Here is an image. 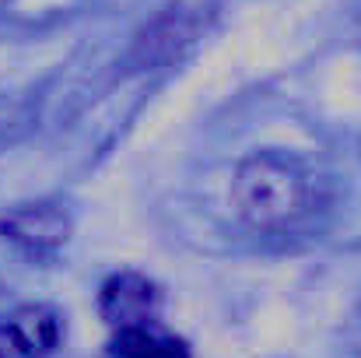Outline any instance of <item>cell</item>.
Returning a JSON list of instances; mask_svg holds the SVG:
<instances>
[{"label":"cell","mask_w":361,"mask_h":358,"mask_svg":"<svg viewBox=\"0 0 361 358\" xmlns=\"http://www.w3.org/2000/svg\"><path fill=\"white\" fill-rule=\"evenodd\" d=\"M232 201L245 225L259 232L295 229L312 211V176L298 158L256 151L242 158L232 179Z\"/></svg>","instance_id":"obj_1"},{"label":"cell","mask_w":361,"mask_h":358,"mask_svg":"<svg viewBox=\"0 0 361 358\" xmlns=\"http://www.w3.org/2000/svg\"><path fill=\"white\" fill-rule=\"evenodd\" d=\"M218 21V0H169L133 39L130 71H165L186 60Z\"/></svg>","instance_id":"obj_2"},{"label":"cell","mask_w":361,"mask_h":358,"mask_svg":"<svg viewBox=\"0 0 361 358\" xmlns=\"http://www.w3.org/2000/svg\"><path fill=\"white\" fill-rule=\"evenodd\" d=\"M0 236L4 242H11L18 253L46 260L56 256L67 239H71V215L56 204H18L11 211L0 215Z\"/></svg>","instance_id":"obj_3"},{"label":"cell","mask_w":361,"mask_h":358,"mask_svg":"<svg viewBox=\"0 0 361 358\" xmlns=\"http://www.w3.org/2000/svg\"><path fill=\"white\" fill-rule=\"evenodd\" d=\"M63 313L49 302H28L0 316V358H49L63 345Z\"/></svg>","instance_id":"obj_4"},{"label":"cell","mask_w":361,"mask_h":358,"mask_svg":"<svg viewBox=\"0 0 361 358\" xmlns=\"http://www.w3.org/2000/svg\"><path fill=\"white\" fill-rule=\"evenodd\" d=\"M161 302H165L161 288L140 270H120L106 278V285L99 288V313L113 330L158 323Z\"/></svg>","instance_id":"obj_5"},{"label":"cell","mask_w":361,"mask_h":358,"mask_svg":"<svg viewBox=\"0 0 361 358\" xmlns=\"http://www.w3.org/2000/svg\"><path fill=\"white\" fill-rule=\"evenodd\" d=\"M113 358H193V355H190V345L183 338L161 330L158 323H144V327L116 330Z\"/></svg>","instance_id":"obj_6"}]
</instances>
